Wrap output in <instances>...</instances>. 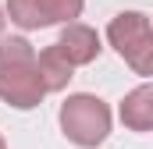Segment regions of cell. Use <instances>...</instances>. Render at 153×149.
<instances>
[{
    "instance_id": "1",
    "label": "cell",
    "mask_w": 153,
    "mask_h": 149,
    "mask_svg": "<svg viewBox=\"0 0 153 149\" xmlns=\"http://www.w3.org/2000/svg\"><path fill=\"white\" fill-rule=\"evenodd\" d=\"M46 89L36 71V50L25 36H0V100L14 110H32Z\"/></svg>"
},
{
    "instance_id": "2",
    "label": "cell",
    "mask_w": 153,
    "mask_h": 149,
    "mask_svg": "<svg viewBox=\"0 0 153 149\" xmlns=\"http://www.w3.org/2000/svg\"><path fill=\"white\" fill-rule=\"evenodd\" d=\"M61 131L82 149H96L107 135H111V107L100 96L78 92L68 96L61 107Z\"/></svg>"
},
{
    "instance_id": "3",
    "label": "cell",
    "mask_w": 153,
    "mask_h": 149,
    "mask_svg": "<svg viewBox=\"0 0 153 149\" xmlns=\"http://www.w3.org/2000/svg\"><path fill=\"white\" fill-rule=\"evenodd\" d=\"M107 39L135 74H153V29L143 11H121L111 18Z\"/></svg>"
},
{
    "instance_id": "4",
    "label": "cell",
    "mask_w": 153,
    "mask_h": 149,
    "mask_svg": "<svg viewBox=\"0 0 153 149\" xmlns=\"http://www.w3.org/2000/svg\"><path fill=\"white\" fill-rule=\"evenodd\" d=\"M85 0H7V18L32 32V29H50V25H71L82 14Z\"/></svg>"
},
{
    "instance_id": "5",
    "label": "cell",
    "mask_w": 153,
    "mask_h": 149,
    "mask_svg": "<svg viewBox=\"0 0 153 149\" xmlns=\"http://www.w3.org/2000/svg\"><path fill=\"white\" fill-rule=\"evenodd\" d=\"M57 46V53L71 64V68H82V64H93L96 57H100V36H96V29H89V25H82V21H71V25H64V32L61 39L53 43Z\"/></svg>"
},
{
    "instance_id": "6",
    "label": "cell",
    "mask_w": 153,
    "mask_h": 149,
    "mask_svg": "<svg viewBox=\"0 0 153 149\" xmlns=\"http://www.w3.org/2000/svg\"><path fill=\"white\" fill-rule=\"evenodd\" d=\"M121 121L132 131H150L153 128V89L139 85L121 100Z\"/></svg>"
},
{
    "instance_id": "7",
    "label": "cell",
    "mask_w": 153,
    "mask_h": 149,
    "mask_svg": "<svg viewBox=\"0 0 153 149\" xmlns=\"http://www.w3.org/2000/svg\"><path fill=\"white\" fill-rule=\"evenodd\" d=\"M36 71H39V82H43L46 92H61V89L71 82V71H75V68L57 53V46H46L36 57Z\"/></svg>"
},
{
    "instance_id": "8",
    "label": "cell",
    "mask_w": 153,
    "mask_h": 149,
    "mask_svg": "<svg viewBox=\"0 0 153 149\" xmlns=\"http://www.w3.org/2000/svg\"><path fill=\"white\" fill-rule=\"evenodd\" d=\"M4 21H7V18H4V14H0V36H4Z\"/></svg>"
},
{
    "instance_id": "9",
    "label": "cell",
    "mask_w": 153,
    "mask_h": 149,
    "mask_svg": "<svg viewBox=\"0 0 153 149\" xmlns=\"http://www.w3.org/2000/svg\"><path fill=\"white\" fill-rule=\"evenodd\" d=\"M0 149H7V146H4V135H0Z\"/></svg>"
}]
</instances>
